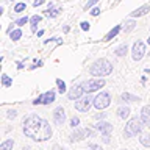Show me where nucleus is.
<instances>
[{
    "mask_svg": "<svg viewBox=\"0 0 150 150\" xmlns=\"http://www.w3.org/2000/svg\"><path fill=\"white\" fill-rule=\"evenodd\" d=\"M8 2H13V0H8Z\"/></svg>",
    "mask_w": 150,
    "mask_h": 150,
    "instance_id": "nucleus-45",
    "label": "nucleus"
},
{
    "mask_svg": "<svg viewBox=\"0 0 150 150\" xmlns=\"http://www.w3.org/2000/svg\"><path fill=\"white\" fill-rule=\"evenodd\" d=\"M141 98L138 96H133V94H130V92H122L120 94V97H119V103H133V102H139Z\"/></svg>",
    "mask_w": 150,
    "mask_h": 150,
    "instance_id": "nucleus-14",
    "label": "nucleus"
},
{
    "mask_svg": "<svg viewBox=\"0 0 150 150\" xmlns=\"http://www.w3.org/2000/svg\"><path fill=\"white\" fill-rule=\"evenodd\" d=\"M80 28H81L83 31H88L89 28H91V23H89V22H86V21H83L81 23H80Z\"/></svg>",
    "mask_w": 150,
    "mask_h": 150,
    "instance_id": "nucleus-34",
    "label": "nucleus"
},
{
    "mask_svg": "<svg viewBox=\"0 0 150 150\" xmlns=\"http://www.w3.org/2000/svg\"><path fill=\"white\" fill-rule=\"evenodd\" d=\"M100 13H102V11H100V8H98V6H94V8H91V16L96 17V16H98Z\"/></svg>",
    "mask_w": 150,
    "mask_h": 150,
    "instance_id": "nucleus-36",
    "label": "nucleus"
},
{
    "mask_svg": "<svg viewBox=\"0 0 150 150\" xmlns=\"http://www.w3.org/2000/svg\"><path fill=\"white\" fill-rule=\"evenodd\" d=\"M110 141H111V139H110V134H103V136H102V142H103V144H110Z\"/></svg>",
    "mask_w": 150,
    "mask_h": 150,
    "instance_id": "nucleus-37",
    "label": "nucleus"
},
{
    "mask_svg": "<svg viewBox=\"0 0 150 150\" xmlns=\"http://www.w3.org/2000/svg\"><path fill=\"white\" fill-rule=\"evenodd\" d=\"M80 125V117H77V116H72L70 117V120H69V127L70 128H77V127Z\"/></svg>",
    "mask_w": 150,
    "mask_h": 150,
    "instance_id": "nucleus-29",
    "label": "nucleus"
},
{
    "mask_svg": "<svg viewBox=\"0 0 150 150\" xmlns=\"http://www.w3.org/2000/svg\"><path fill=\"white\" fill-rule=\"evenodd\" d=\"M91 106H94V97H91V94H84L78 100H75V110L80 112H88Z\"/></svg>",
    "mask_w": 150,
    "mask_h": 150,
    "instance_id": "nucleus-6",
    "label": "nucleus"
},
{
    "mask_svg": "<svg viewBox=\"0 0 150 150\" xmlns=\"http://www.w3.org/2000/svg\"><path fill=\"white\" fill-rule=\"evenodd\" d=\"M111 105V94L106 92V91H100L94 97V108L98 111H103L106 110L108 106Z\"/></svg>",
    "mask_w": 150,
    "mask_h": 150,
    "instance_id": "nucleus-5",
    "label": "nucleus"
},
{
    "mask_svg": "<svg viewBox=\"0 0 150 150\" xmlns=\"http://www.w3.org/2000/svg\"><path fill=\"white\" fill-rule=\"evenodd\" d=\"M139 142L141 145H144V147H150V133H141L139 134Z\"/></svg>",
    "mask_w": 150,
    "mask_h": 150,
    "instance_id": "nucleus-23",
    "label": "nucleus"
},
{
    "mask_svg": "<svg viewBox=\"0 0 150 150\" xmlns=\"http://www.w3.org/2000/svg\"><path fill=\"white\" fill-rule=\"evenodd\" d=\"M61 44H63V39H61V38H50V39H47V41L44 42V45H45L50 52H53L55 47H58V45H61Z\"/></svg>",
    "mask_w": 150,
    "mask_h": 150,
    "instance_id": "nucleus-17",
    "label": "nucleus"
},
{
    "mask_svg": "<svg viewBox=\"0 0 150 150\" xmlns=\"http://www.w3.org/2000/svg\"><path fill=\"white\" fill-rule=\"evenodd\" d=\"M2 86L3 88H11L13 86V78L6 74H2Z\"/></svg>",
    "mask_w": 150,
    "mask_h": 150,
    "instance_id": "nucleus-25",
    "label": "nucleus"
},
{
    "mask_svg": "<svg viewBox=\"0 0 150 150\" xmlns=\"http://www.w3.org/2000/svg\"><path fill=\"white\" fill-rule=\"evenodd\" d=\"M41 21H42V16H39V14H35V16L30 17V28H31V31L38 30V25L41 23Z\"/></svg>",
    "mask_w": 150,
    "mask_h": 150,
    "instance_id": "nucleus-20",
    "label": "nucleus"
},
{
    "mask_svg": "<svg viewBox=\"0 0 150 150\" xmlns=\"http://www.w3.org/2000/svg\"><path fill=\"white\" fill-rule=\"evenodd\" d=\"M22 150H31L30 145H25V147H22Z\"/></svg>",
    "mask_w": 150,
    "mask_h": 150,
    "instance_id": "nucleus-42",
    "label": "nucleus"
},
{
    "mask_svg": "<svg viewBox=\"0 0 150 150\" xmlns=\"http://www.w3.org/2000/svg\"><path fill=\"white\" fill-rule=\"evenodd\" d=\"M106 116H108L106 112H97V114L94 116V119H96V120H103V119H105Z\"/></svg>",
    "mask_w": 150,
    "mask_h": 150,
    "instance_id": "nucleus-35",
    "label": "nucleus"
},
{
    "mask_svg": "<svg viewBox=\"0 0 150 150\" xmlns=\"http://www.w3.org/2000/svg\"><path fill=\"white\" fill-rule=\"evenodd\" d=\"M131 114V110H130V106H120V108H117V117L122 120H125V119H128Z\"/></svg>",
    "mask_w": 150,
    "mask_h": 150,
    "instance_id": "nucleus-18",
    "label": "nucleus"
},
{
    "mask_svg": "<svg viewBox=\"0 0 150 150\" xmlns=\"http://www.w3.org/2000/svg\"><path fill=\"white\" fill-rule=\"evenodd\" d=\"M94 128L97 131H100L102 134H111L112 133V125L106 120H98L97 124L94 125Z\"/></svg>",
    "mask_w": 150,
    "mask_h": 150,
    "instance_id": "nucleus-12",
    "label": "nucleus"
},
{
    "mask_svg": "<svg viewBox=\"0 0 150 150\" xmlns=\"http://www.w3.org/2000/svg\"><path fill=\"white\" fill-rule=\"evenodd\" d=\"M55 83H56V86H58V92H59V94H64L66 91H67V88H66V83H64L61 78H56Z\"/></svg>",
    "mask_w": 150,
    "mask_h": 150,
    "instance_id": "nucleus-27",
    "label": "nucleus"
},
{
    "mask_svg": "<svg viewBox=\"0 0 150 150\" xmlns=\"http://www.w3.org/2000/svg\"><path fill=\"white\" fill-rule=\"evenodd\" d=\"M147 44H149V45H150V36H149V38H147Z\"/></svg>",
    "mask_w": 150,
    "mask_h": 150,
    "instance_id": "nucleus-44",
    "label": "nucleus"
},
{
    "mask_svg": "<svg viewBox=\"0 0 150 150\" xmlns=\"http://www.w3.org/2000/svg\"><path fill=\"white\" fill-rule=\"evenodd\" d=\"M119 3H120V0H116V2L112 3V6H117V5H119Z\"/></svg>",
    "mask_w": 150,
    "mask_h": 150,
    "instance_id": "nucleus-43",
    "label": "nucleus"
},
{
    "mask_svg": "<svg viewBox=\"0 0 150 150\" xmlns=\"http://www.w3.org/2000/svg\"><path fill=\"white\" fill-rule=\"evenodd\" d=\"M134 27H136V22L133 21V17H131L130 21H127V22H125V25L122 27V31H124L125 35H128V33H131V31L134 30Z\"/></svg>",
    "mask_w": 150,
    "mask_h": 150,
    "instance_id": "nucleus-21",
    "label": "nucleus"
},
{
    "mask_svg": "<svg viewBox=\"0 0 150 150\" xmlns=\"http://www.w3.org/2000/svg\"><path fill=\"white\" fill-rule=\"evenodd\" d=\"M45 3V0H35L33 2V6H41V5H44Z\"/></svg>",
    "mask_w": 150,
    "mask_h": 150,
    "instance_id": "nucleus-38",
    "label": "nucleus"
},
{
    "mask_svg": "<svg viewBox=\"0 0 150 150\" xmlns=\"http://www.w3.org/2000/svg\"><path fill=\"white\" fill-rule=\"evenodd\" d=\"M59 13H61V8L50 6L49 9H45V11H44V16H45V17H49V19H55V17H58V16H59Z\"/></svg>",
    "mask_w": 150,
    "mask_h": 150,
    "instance_id": "nucleus-19",
    "label": "nucleus"
},
{
    "mask_svg": "<svg viewBox=\"0 0 150 150\" xmlns=\"http://www.w3.org/2000/svg\"><path fill=\"white\" fill-rule=\"evenodd\" d=\"M89 74H91L92 77L105 78V77H108V75L112 74V63L110 59H106V58H98V59H96L91 64Z\"/></svg>",
    "mask_w": 150,
    "mask_h": 150,
    "instance_id": "nucleus-2",
    "label": "nucleus"
},
{
    "mask_svg": "<svg viewBox=\"0 0 150 150\" xmlns=\"http://www.w3.org/2000/svg\"><path fill=\"white\" fill-rule=\"evenodd\" d=\"M139 117L142 119L144 125L150 128V105H145V106H142V110H141V116H139Z\"/></svg>",
    "mask_w": 150,
    "mask_h": 150,
    "instance_id": "nucleus-15",
    "label": "nucleus"
},
{
    "mask_svg": "<svg viewBox=\"0 0 150 150\" xmlns=\"http://www.w3.org/2000/svg\"><path fill=\"white\" fill-rule=\"evenodd\" d=\"M144 122L141 117H131V119L127 120L125 128H124V138H134V136H139L144 130Z\"/></svg>",
    "mask_w": 150,
    "mask_h": 150,
    "instance_id": "nucleus-3",
    "label": "nucleus"
},
{
    "mask_svg": "<svg viewBox=\"0 0 150 150\" xmlns=\"http://www.w3.org/2000/svg\"><path fill=\"white\" fill-rule=\"evenodd\" d=\"M94 130H96V128H94ZM94 130L92 128H86V134L89 136V138H92V136L96 134V133H94Z\"/></svg>",
    "mask_w": 150,
    "mask_h": 150,
    "instance_id": "nucleus-39",
    "label": "nucleus"
},
{
    "mask_svg": "<svg viewBox=\"0 0 150 150\" xmlns=\"http://www.w3.org/2000/svg\"><path fill=\"white\" fill-rule=\"evenodd\" d=\"M88 150H103L98 144H96V142H89L88 144Z\"/></svg>",
    "mask_w": 150,
    "mask_h": 150,
    "instance_id": "nucleus-33",
    "label": "nucleus"
},
{
    "mask_svg": "<svg viewBox=\"0 0 150 150\" xmlns=\"http://www.w3.org/2000/svg\"><path fill=\"white\" fill-rule=\"evenodd\" d=\"M22 131L27 138L36 141V142H45L53 134V130H52L49 122L45 119H42V117H39L38 114H35V112L28 114L23 119Z\"/></svg>",
    "mask_w": 150,
    "mask_h": 150,
    "instance_id": "nucleus-1",
    "label": "nucleus"
},
{
    "mask_svg": "<svg viewBox=\"0 0 150 150\" xmlns=\"http://www.w3.org/2000/svg\"><path fill=\"white\" fill-rule=\"evenodd\" d=\"M120 31H122V25H114V27H112V28H111L110 31L106 33V36L103 38V41H105V42H108V41L114 39V38H116L117 35H119Z\"/></svg>",
    "mask_w": 150,
    "mask_h": 150,
    "instance_id": "nucleus-16",
    "label": "nucleus"
},
{
    "mask_svg": "<svg viewBox=\"0 0 150 150\" xmlns=\"http://www.w3.org/2000/svg\"><path fill=\"white\" fill-rule=\"evenodd\" d=\"M98 3V0H88V3L84 5V11H88V9H91V8H94L96 5Z\"/></svg>",
    "mask_w": 150,
    "mask_h": 150,
    "instance_id": "nucleus-31",
    "label": "nucleus"
},
{
    "mask_svg": "<svg viewBox=\"0 0 150 150\" xmlns=\"http://www.w3.org/2000/svg\"><path fill=\"white\" fill-rule=\"evenodd\" d=\"M84 88H83V84H74L72 88L67 91V97H69V100H78L81 96H84Z\"/></svg>",
    "mask_w": 150,
    "mask_h": 150,
    "instance_id": "nucleus-9",
    "label": "nucleus"
},
{
    "mask_svg": "<svg viewBox=\"0 0 150 150\" xmlns=\"http://www.w3.org/2000/svg\"><path fill=\"white\" fill-rule=\"evenodd\" d=\"M55 100H56V92L53 89H50V91L41 94L38 98H35V100H33V105H50V103H53Z\"/></svg>",
    "mask_w": 150,
    "mask_h": 150,
    "instance_id": "nucleus-7",
    "label": "nucleus"
},
{
    "mask_svg": "<svg viewBox=\"0 0 150 150\" xmlns=\"http://www.w3.org/2000/svg\"><path fill=\"white\" fill-rule=\"evenodd\" d=\"M83 88H84V92L86 94H94L97 91H100V89L105 86V78H100V77H92L86 80V81H83Z\"/></svg>",
    "mask_w": 150,
    "mask_h": 150,
    "instance_id": "nucleus-4",
    "label": "nucleus"
},
{
    "mask_svg": "<svg viewBox=\"0 0 150 150\" xmlns=\"http://www.w3.org/2000/svg\"><path fill=\"white\" fill-rule=\"evenodd\" d=\"M149 56H150V52H149Z\"/></svg>",
    "mask_w": 150,
    "mask_h": 150,
    "instance_id": "nucleus-46",
    "label": "nucleus"
},
{
    "mask_svg": "<svg viewBox=\"0 0 150 150\" xmlns=\"http://www.w3.org/2000/svg\"><path fill=\"white\" fill-rule=\"evenodd\" d=\"M52 150H67V149H64V147H61V145H58V144H55L53 147H52Z\"/></svg>",
    "mask_w": 150,
    "mask_h": 150,
    "instance_id": "nucleus-40",
    "label": "nucleus"
},
{
    "mask_svg": "<svg viewBox=\"0 0 150 150\" xmlns=\"http://www.w3.org/2000/svg\"><path fill=\"white\" fill-rule=\"evenodd\" d=\"M8 36H9V39H11L13 42H17L22 38V30H21V28H14V30L9 33Z\"/></svg>",
    "mask_w": 150,
    "mask_h": 150,
    "instance_id": "nucleus-24",
    "label": "nucleus"
},
{
    "mask_svg": "<svg viewBox=\"0 0 150 150\" xmlns=\"http://www.w3.org/2000/svg\"><path fill=\"white\" fill-rule=\"evenodd\" d=\"M14 147V141L13 139H5L2 144H0V150H13Z\"/></svg>",
    "mask_w": 150,
    "mask_h": 150,
    "instance_id": "nucleus-26",
    "label": "nucleus"
},
{
    "mask_svg": "<svg viewBox=\"0 0 150 150\" xmlns=\"http://www.w3.org/2000/svg\"><path fill=\"white\" fill-rule=\"evenodd\" d=\"M145 55V44L142 41H136L131 47V58L133 61H141Z\"/></svg>",
    "mask_w": 150,
    "mask_h": 150,
    "instance_id": "nucleus-8",
    "label": "nucleus"
},
{
    "mask_svg": "<svg viewBox=\"0 0 150 150\" xmlns=\"http://www.w3.org/2000/svg\"><path fill=\"white\" fill-rule=\"evenodd\" d=\"M6 117H8V119H16V117H17V111L16 110H8L6 111Z\"/></svg>",
    "mask_w": 150,
    "mask_h": 150,
    "instance_id": "nucleus-32",
    "label": "nucleus"
},
{
    "mask_svg": "<svg viewBox=\"0 0 150 150\" xmlns=\"http://www.w3.org/2000/svg\"><path fill=\"white\" fill-rule=\"evenodd\" d=\"M63 31H64V33H69V27H67V25H66V27L63 28Z\"/></svg>",
    "mask_w": 150,
    "mask_h": 150,
    "instance_id": "nucleus-41",
    "label": "nucleus"
},
{
    "mask_svg": "<svg viewBox=\"0 0 150 150\" xmlns=\"http://www.w3.org/2000/svg\"><path fill=\"white\" fill-rule=\"evenodd\" d=\"M27 9V3L25 2H19L14 5V13H23Z\"/></svg>",
    "mask_w": 150,
    "mask_h": 150,
    "instance_id": "nucleus-28",
    "label": "nucleus"
},
{
    "mask_svg": "<svg viewBox=\"0 0 150 150\" xmlns=\"http://www.w3.org/2000/svg\"><path fill=\"white\" fill-rule=\"evenodd\" d=\"M127 53H128V45H127V44H122V45H119V47L114 50V55L119 56V58H124Z\"/></svg>",
    "mask_w": 150,
    "mask_h": 150,
    "instance_id": "nucleus-22",
    "label": "nucleus"
},
{
    "mask_svg": "<svg viewBox=\"0 0 150 150\" xmlns=\"http://www.w3.org/2000/svg\"><path fill=\"white\" fill-rule=\"evenodd\" d=\"M53 122L55 125H64L66 124V110L63 106H56L53 110Z\"/></svg>",
    "mask_w": 150,
    "mask_h": 150,
    "instance_id": "nucleus-10",
    "label": "nucleus"
},
{
    "mask_svg": "<svg viewBox=\"0 0 150 150\" xmlns=\"http://www.w3.org/2000/svg\"><path fill=\"white\" fill-rule=\"evenodd\" d=\"M69 138H70V142H80V141H83L84 138H88L86 128H80V127H77V128H74L72 134H70Z\"/></svg>",
    "mask_w": 150,
    "mask_h": 150,
    "instance_id": "nucleus-11",
    "label": "nucleus"
},
{
    "mask_svg": "<svg viewBox=\"0 0 150 150\" xmlns=\"http://www.w3.org/2000/svg\"><path fill=\"white\" fill-rule=\"evenodd\" d=\"M30 22V17L25 16V17H21V19H17L16 21V25L17 27H23V25H27V23Z\"/></svg>",
    "mask_w": 150,
    "mask_h": 150,
    "instance_id": "nucleus-30",
    "label": "nucleus"
},
{
    "mask_svg": "<svg viewBox=\"0 0 150 150\" xmlns=\"http://www.w3.org/2000/svg\"><path fill=\"white\" fill-rule=\"evenodd\" d=\"M147 13H150V5L149 3H145V5H142V6H139L138 9H134V11H131L130 13V17H142V16H145Z\"/></svg>",
    "mask_w": 150,
    "mask_h": 150,
    "instance_id": "nucleus-13",
    "label": "nucleus"
}]
</instances>
